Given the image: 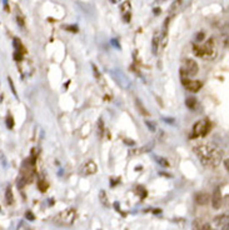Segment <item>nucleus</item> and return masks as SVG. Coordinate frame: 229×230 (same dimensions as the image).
<instances>
[{"label": "nucleus", "mask_w": 229, "mask_h": 230, "mask_svg": "<svg viewBox=\"0 0 229 230\" xmlns=\"http://www.w3.org/2000/svg\"><path fill=\"white\" fill-rule=\"evenodd\" d=\"M124 20L125 21H130V11L129 13H124Z\"/></svg>", "instance_id": "obj_32"}, {"label": "nucleus", "mask_w": 229, "mask_h": 230, "mask_svg": "<svg viewBox=\"0 0 229 230\" xmlns=\"http://www.w3.org/2000/svg\"><path fill=\"white\" fill-rule=\"evenodd\" d=\"M197 104H198L197 99H195L194 96H189V98H186V99H185V105L188 106L189 109H191V110L197 108Z\"/></svg>", "instance_id": "obj_13"}, {"label": "nucleus", "mask_w": 229, "mask_h": 230, "mask_svg": "<svg viewBox=\"0 0 229 230\" xmlns=\"http://www.w3.org/2000/svg\"><path fill=\"white\" fill-rule=\"evenodd\" d=\"M181 83H183V85H184V88L186 89V90H189V91H191V93H197V91H199L200 89H202V86H203L202 81H198V80H189L188 78L181 79Z\"/></svg>", "instance_id": "obj_7"}, {"label": "nucleus", "mask_w": 229, "mask_h": 230, "mask_svg": "<svg viewBox=\"0 0 229 230\" xmlns=\"http://www.w3.org/2000/svg\"><path fill=\"white\" fill-rule=\"evenodd\" d=\"M158 43H159V39H158V38H154V40H153V51L154 53H157V50H158Z\"/></svg>", "instance_id": "obj_25"}, {"label": "nucleus", "mask_w": 229, "mask_h": 230, "mask_svg": "<svg viewBox=\"0 0 229 230\" xmlns=\"http://www.w3.org/2000/svg\"><path fill=\"white\" fill-rule=\"evenodd\" d=\"M96 128H98V137L99 138H103V135H104V123H103V119L100 118L98 120V124H96Z\"/></svg>", "instance_id": "obj_15"}, {"label": "nucleus", "mask_w": 229, "mask_h": 230, "mask_svg": "<svg viewBox=\"0 0 229 230\" xmlns=\"http://www.w3.org/2000/svg\"><path fill=\"white\" fill-rule=\"evenodd\" d=\"M111 44H113L114 46H116V48H120V45H119V43H118V40H115V39H113V40H111Z\"/></svg>", "instance_id": "obj_34"}, {"label": "nucleus", "mask_w": 229, "mask_h": 230, "mask_svg": "<svg viewBox=\"0 0 229 230\" xmlns=\"http://www.w3.org/2000/svg\"><path fill=\"white\" fill-rule=\"evenodd\" d=\"M154 13H155V14H159L160 10H159V9H155V10H154Z\"/></svg>", "instance_id": "obj_39"}, {"label": "nucleus", "mask_w": 229, "mask_h": 230, "mask_svg": "<svg viewBox=\"0 0 229 230\" xmlns=\"http://www.w3.org/2000/svg\"><path fill=\"white\" fill-rule=\"evenodd\" d=\"M25 219H28L29 222H33V220H35V217L33 215L31 212H26V213H25Z\"/></svg>", "instance_id": "obj_26"}, {"label": "nucleus", "mask_w": 229, "mask_h": 230, "mask_svg": "<svg viewBox=\"0 0 229 230\" xmlns=\"http://www.w3.org/2000/svg\"><path fill=\"white\" fill-rule=\"evenodd\" d=\"M222 194H220V189L217 188L213 191V196H212V205L214 209H220L222 208Z\"/></svg>", "instance_id": "obj_8"}, {"label": "nucleus", "mask_w": 229, "mask_h": 230, "mask_svg": "<svg viewBox=\"0 0 229 230\" xmlns=\"http://www.w3.org/2000/svg\"><path fill=\"white\" fill-rule=\"evenodd\" d=\"M145 125L148 126V129L150 130V131H155V129H157L155 124H154V123H152V121H145Z\"/></svg>", "instance_id": "obj_22"}, {"label": "nucleus", "mask_w": 229, "mask_h": 230, "mask_svg": "<svg viewBox=\"0 0 229 230\" xmlns=\"http://www.w3.org/2000/svg\"><path fill=\"white\" fill-rule=\"evenodd\" d=\"M135 106H137V109L139 110V113L142 114L143 116H149V111L145 109V106L143 105V103L140 101V99H135Z\"/></svg>", "instance_id": "obj_11"}, {"label": "nucleus", "mask_w": 229, "mask_h": 230, "mask_svg": "<svg viewBox=\"0 0 229 230\" xmlns=\"http://www.w3.org/2000/svg\"><path fill=\"white\" fill-rule=\"evenodd\" d=\"M224 166H225V170L228 171L229 170V159H225V161H224Z\"/></svg>", "instance_id": "obj_35"}, {"label": "nucleus", "mask_w": 229, "mask_h": 230, "mask_svg": "<svg viewBox=\"0 0 229 230\" xmlns=\"http://www.w3.org/2000/svg\"><path fill=\"white\" fill-rule=\"evenodd\" d=\"M38 188H39V190H40V191H45V190H46V188H48V186H46V183H45L43 179H40V180L38 181Z\"/></svg>", "instance_id": "obj_20"}, {"label": "nucleus", "mask_w": 229, "mask_h": 230, "mask_svg": "<svg viewBox=\"0 0 229 230\" xmlns=\"http://www.w3.org/2000/svg\"><path fill=\"white\" fill-rule=\"evenodd\" d=\"M3 155H4V154H3L1 150H0V160H1V161L4 163V156H3Z\"/></svg>", "instance_id": "obj_38"}, {"label": "nucleus", "mask_w": 229, "mask_h": 230, "mask_svg": "<svg viewBox=\"0 0 229 230\" xmlns=\"http://www.w3.org/2000/svg\"><path fill=\"white\" fill-rule=\"evenodd\" d=\"M137 191L140 194V198H145V196H147V190L144 189V188H143L142 185L137 186Z\"/></svg>", "instance_id": "obj_19"}, {"label": "nucleus", "mask_w": 229, "mask_h": 230, "mask_svg": "<svg viewBox=\"0 0 229 230\" xmlns=\"http://www.w3.org/2000/svg\"><path fill=\"white\" fill-rule=\"evenodd\" d=\"M93 70H94V74H95V76L99 79L100 78V74H99V71H98V68L95 67V65H93Z\"/></svg>", "instance_id": "obj_31"}, {"label": "nucleus", "mask_w": 229, "mask_h": 230, "mask_svg": "<svg viewBox=\"0 0 229 230\" xmlns=\"http://www.w3.org/2000/svg\"><path fill=\"white\" fill-rule=\"evenodd\" d=\"M194 53L197 56L200 58H213L216 55V45H214V40L209 39L205 41V44L203 45H194Z\"/></svg>", "instance_id": "obj_3"}, {"label": "nucleus", "mask_w": 229, "mask_h": 230, "mask_svg": "<svg viewBox=\"0 0 229 230\" xmlns=\"http://www.w3.org/2000/svg\"><path fill=\"white\" fill-rule=\"evenodd\" d=\"M4 200H5V203H6L8 205H13V204H14V195H13V189H11L10 185L6 188L5 198H4Z\"/></svg>", "instance_id": "obj_10"}, {"label": "nucleus", "mask_w": 229, "mask_h": 230, "mask_svg": "<svg viewBox=\"0 0 229 230\" xmlns=\"http://www.w3.org/2000/svg\"><path fill=\"white\" fill-rule=\"evenodd\" d=\"M8 81H9V85H10V89H11V91H13V94H14V96L18 98V95H16V90H15V88H14V84H13V81H11V79L9 78Z\"/></svg>", "instance_id": "obj_27"}, {"label": "nucleus", "mask_w": 229, "mask_h": 230, "mask_svg": "<svg viewBox=\"0 0 229 230\" xmlns=\"http://www.w3.org/2000/svg\"><path fill=\"white\" fill-rule=\"evenodd\" d=\"M67 30H70V31H74V33H75V31H78V26H75V25H74V26H68Z\"/></svg>", "instance_id": "obj_33"}, {"label": "nucleus", "mask_w": 229, "mask_h": 230, "mask_svg": "<svg viewBox=\"0 0 229 230\" xmlns=\"http://www.w3.org/2000/svg\"><path fill=\"white\" fill-rule=\"evenodd\" d=\"M77 219V212L72 208H68L60 212L57 217L54 218V223L59 226H70L73 225Z\"/></svg>", "instance_id": "obj_2"}, {"label": "nucleus", "mask_w": 229, "mask_h": 230, "mask_svg": "<svg viewBox=\"0 0 229 230\" xmlns=\"http://www.w3.org/2000/svg\"><path fill=\"white\" fill-rule=\"evenodd\" d=\"M194 151L200 163L207 168H217L222 161V150L212 144H198L194 146Z\"/></svg>", "instance_id": "obj_1"}, {"label": "nucleus", "mask_w": 229, "mask_h": 230, "mask_svg": "<svg viewBox=\"0 0 229 230\" xmlns=\"http://www.w3.org/2000/svg\"><path fill=\"white\" fill-rule=\"evenodd\" d=\"M96 170H98L96 164H95L94 161L89 160V161H86V163H84V164H83V166L80 168V170H79V173H80V175H83V176H88V175H93V174H95Z\"/></svg>", "instance_id": "obj_6"}, {"label": "nucleus", "mask_w": 229, "mask_h": 230, "mask_svg": "<svg viewBox=\"0 0 229 230\" xmlns=\"http://www.w3.org/2000/svg\"><path fill=\"white\" fill-rule=\"evenodd\" d=\"M154 159H155V161L159 164L160 166H164V168H168L169 166V161L167 160L165 158H162V156H154Z\"/></svg>", "instance_id": "obj_17"}, {"label": "nucleus", "mask_w": 229, "mask_h": 230, "mask_svg": "<svg viewBox=\"0 0 229 230\" xmlns=\"http://www.w3.org/2000/svg\"><path fill=\"white\" fill-rule=\"evenodd\" d=\"M214 224L217 225V226H224V225L228 224V215H220V217H218L214 219Z\"/></svg>", "instance_id": "obj_12"}, {"label": "nucleus", "mask_w": 229, "mask_h": 230, "mask_svg": "<svg viewBox=\"0 0 229 230\" xmlns=\"http://www.w3.org/2000/svg\"><path fill=\"white\" fill-rule=\"evenodd\" d=\"M16 230H30V228L28 226V225H26L24 222H21V223L19 224V226H18Z\"/></svg>", "instance_id": "obj_24"}, {"label": "nucleus", "mask_w": 229, "mask_h": 230, "mask_svg": "<svg viewBox=\"0 0 229 230\" xmlns=\"http://www.w3.org/2000/svg\"><path fill=\"white\" fill-rule=\"evenodd\" d=\"M204 38H205V34L200 31V33H198V34H197V36H195V40H197V41H202Z\"/></svg>", "instance_id": "obj_28"}, {"label": "nucleus", "mask_w": 229, "mask_h": 230, "mask_svg": "<svg viewBox=\"0 0 229 230\" xmlns=\"http://www.w3.org/2000/svg\"><path fill=\"white\" fill-rule=\"evenodd\" d=\"M99 199H100V201H101V204L104 205V206H110V203H109V200H108V196H106V194H105V191L104 190H101L100 193H99Z\"/></svg>", "instance_id": "obj_14"}, {"label": "nucleus", "mask_w": 229, "mask_h": 230, "mask_svg": "<svg viewBox=\"0 0 229 230\" xmlns=\"http://www.w3.org/2000/svg\"><path fill=\"white\" fill-rule=\"evenodd\" d=\"M14 59L16 62H21L23 60V53H19V51H14Z\"/></svg>", "instance_id": "obj_21"}, {"label": "nucleus", "mask_w": 229, "mask_h": 230, "mask_svg": "<svg viewBox=\"0 0 229 230\" xmlns=\"http://www.w3.org/2000/svg\"><path fill=\"white\" fill-rule=\"evenodd\" d=\"M14 48H15V51H19V53H23L24 54V48H23V43L20 39H18L15 38L14 39Z\"/></svg>", "instance_id": "obj_16"}, {"label": "nucleus", "mask_w": 229, "mask_h": 230, "mask_svg": "<svg viewBox=\"0 0 229 230\" xmlns=\"http://www.w3.org/2000/svg\"><path fill=\"white\" fill-rule=\"evenodd\" d=\"M5 124H6V126H8L9 129H13V126H14V119H13L11 115H8V116H6Z\"/></svg>", "instance_id": "obj_18"}, {"label": "nucleus", "mask_w": 229, "mask_h": 230, "mask_svg": "<svg viewBox=\"0 0 229 230\" xmlns=\"http://www.w3.org/2000/svg\"><path fill=\"white\" fill-rule=\"evenodd\" d=\"M16 20H18V23H19V26H20V28L24 26V20H23V18H21L20 15L16 16Z\"/></svg>", "instance_id": "obj_29"}, {"label": "nucleus", "mask_w": 229, "mask_h": 230, "mask_svg": "<svg viewBox=\"0 0 229 230\" xmlns=\"http://www.w3.org/2000/svg\"><path fill=\"white\" fill-rule=\"evenodd\" d=\"M124 142H125V143H128L129 145H132V146H134V145H135V143L133 142V140H129V139H124Z\"/></svg>", "instance_id": "obj_36"}, {"label": "nucleus", "mask_w": 229, "mask_h": 230, "mask_svg": "<svg viewBox=\"0 0 229 230\" xmlns=\"http://www.w3.org/2000/svg\"><path fill=\"white\" fill-rule=\"evenodd\" d=\"M200 230H212V228H210L209 224H203L202 228H200Z\"/></svg>", "instance_id": "obj_30"}, {"label": "nucleus", "mask_w": 229, "mask_h": 230, "mask_svg": "<svg viewBox=\"0 0 229 230\" xmlns=\"http://www.w3.org/2000/svg\"><path fill=\"white\" fill-rule=\"evenodd\" d=\"M180 4H181V0H177V1H174V3H173V5H172V9H170V10H172V11L177 10V9L180 6Z\"/></svg>", "instance_id": "obj_23"}, {"label": "nucleus", "mask_w": 229, "mask_h": 230, "mask_svg": "<svg viewBox=\"0 0 229 230\" xmlns=\"http://www.w3.org/2000/svg\"><path fill=\"white\" fill-rule=\"evenodd\" d=\"M114 208H115L116 210H118V212H120V208H119V203H115V204H114Z\"/></svg>", "instance_id": "obj_37"}, {"label": "nucleus", "mask_w": 229, "mask_h": 230, "mask_svg": "<svg viewBox=\"0 0 229 230\" xmlns=\"http://www.w3.org/2000/svg\"><path fill=\"white\" fill-rule=\"evenodd\" d=\"M198 73V64L194 62L193 59H186L184 62L183 68L180 70L181 78H188V76H193Z\"/></svg>", "instance_id": "obj_4"}, {"label": "nucleus", "mask_w": 229, "mask_h": 230, "mask_svg": "<svg viewBox=\"0 0 229 230\" xmlns=\"http://www.w3.org/2000/svg\"><path fill=\"white\" fill-rule=\"evenodd\" d=\"M209 195L207 193H198L195 194V203L198 205H205L209 201Z\"/></svg>", "instance_id": "obj_9"}, {"label": "nucleus", "mask_w": 229, "mask_h": 230, "mask_svg": "<svg viewBox=\"0 0 229 230\" xmlns=\"http://www.w3.org/2000/svg\"><path fill=\"white\" fill-rule=\"evenodd\" d=\"M210 129H212V124L209 123L207 119H203V120H199L197 124L194 125V134H193V138L194 137H205Z\"/></svg>", "instance_id": "obj_5"}]
</instances>
